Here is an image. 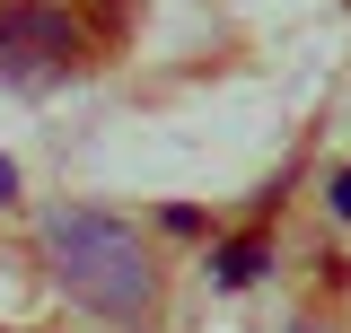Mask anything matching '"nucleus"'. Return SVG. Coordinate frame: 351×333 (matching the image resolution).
Returning a JSON list of instances; mask_svg holds the SVG:
<instances>
[{"mask_svg":"<svg viewBox=\"0 0 351 333\" xmlns=\"http://www.w3.org/2000/svg\"><path fill=\"white\" fill-rule=\"evenodd\" d=\"M290 333H334V325H290Z\"/></svg>","mask_w":351,"mask_h":333,"instance_id":"obj_6","label":"nucleus"},{"mask_svg":"<svg viewBox=\"0 0 351 333\" xmlns=\"http://www.w3.org/2000/svg\"><path fill=\"white\" fill-rule=\"evenodd\" d=\"M263 263H272V246H263V237H228V246L211 254V272L228 281V290H246V281H255Z\"/></svg>","mask_w":351,"mask_h":333,"instance_id":"obj_3","label":"nucleus"},{"mask_svg":"<svg viewBox=\"0 0 351 333\" xmlns=\"http://www.w3.org/2000/svg\"><path fill=\"white\" fill-rule=\"evenodd\" d=\"M9 193H18V166H9V158H0V202H9Z\"/></svg>","mask_w":351,"mask_h":333,"instance_id":"obj_5","label":"nucleus"},{"mask_svg":"<svg viewBox=\"0 0 351 333\" xmlns=\"http://www.w3.org/2000/svg\"><path fill=\"white\" fill-rule=\"evenodd\" d=\"M80 62V27L62 9H0V79L44 88Z\"/></svg>","mask_w":351,"mask_h":333,"instance_id":"obj_2","label":"nucleus"},{"mask_svg":"<svg viewBox=\"0 0 351 333\" xmlns=\"http://www.w3.org/2000/svg\"><path fill=\"white\" fill-rule=\"evenodd\" d=\"M44 254H53V281L80 307L114 316V325L149 316V298H158V272H149L141 237L123 219H106V210H53L44 219Z\"/></svg>","mask_w":351,"mask_h":333,"instance_id":"obj_1","label":"nucleus"},{"mask_svg":"<svg viewBox=\"0 0 351 333\" xmlns=\"http://www.w3.org/2000/svg\"><path fill=\"white\" fill-rule=\"evenodd\" d=\"M334 210H343V219H351V166H343V175H334Z\"/></svg>","mask_w":351,"mask_h":333,"instance_id":"obj_4","label":"nucleus"}]
</instances>
